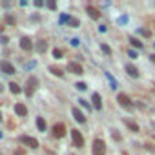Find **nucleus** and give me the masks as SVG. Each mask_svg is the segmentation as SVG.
<instances>
[{"instance_id": "bb28decb", "label": "nucleus", "mask_w": 155, "mask_h": 155, "mask_svg": "<svg viewBox=\"0 0 155 155\" xmlns=\"http://www.w3.org/2000/svg\"><path fill=\"white\" fill-rule=\"evenodd\" d=\"M79 102H81V106H82V108H88V109H89V104H88V101H84V99H81Z\"/></svg>"}, {"instance_id": "6ab92c4d", "label": "nucleus", "mask_w": 155, "mask_h": 155, "mask_svg": "<svg viewBox=\"0 0 155 155\" xmlns=\"http://www.w3.org/2000/svg\"><path fill=\"white\" fill-rule=\"evenodd\" d=\"M9 89H11V93H13V95L20 93V86H18L17 82H11V84H9Z\"/></svg>"}, {"instance_id": "c85d7f7f", "label": "nucleus", "mask_w": 155, "mask_h": 155, "mask_svg": "<svg viewBox=\"0 0 155 155\" xmlns=\"http://www.w3.org/2000/svg\"><path fill=\"white\" fill-rule=\"evenodd\" d=\"M15 155H26V152H24V148H18L17 152H15Z\"/></svg>"}, {"instance_id": "9b49d317", "label": "nucleus", "mask_w": 155, "mask_h": 155, "mask_svg": "<svg viewBox=\"0 0 155 155\" xmlns=\"http://www.w3.org/2000/svg\"><path fill=\"white\" fill-rule=\"evenodd\" d=\"M0 69H2L6 75H13V73H15V68H13L7 60H2V62H0Z\"/></svg>"}, {"instance_id": "b1692460", "label": "nucleus", "mask_w": 155, "mask_h": 155, "mask_svg": "<svg viewBox=\"0 0 155 155\" xmlns=\"http://www.w3.org/2000/svg\"><path fill=\"white\" fill-rule=\"evenodd\" d=\"M106 77H108V81H109V82H111V86H113V88H117V82H115V81H113V77H111V73H106Z\"/></svg>"}, {"instance_id": "f257e3e1", "label": "nucleus", "mask_w": 155, "mask_h": 155, "mask_svg": "<svg viewBox=\"0 0 155 155\" xmlns=\"http://www.w3.org/2000/svg\"><path fill=\"white\" fill-rule=\"evenodd\" d=\"M93 155H106V142L102 139H95L93 142Z\"/></svg>"}, {"instance_id": "f8f14e48", "label": "nucleus", "mask_w": 155, "mask_h": 155, "mask_svg": "<svg viewBox=\"0 0 155 155\" xmlns=\"http://www.w3.org/2000/svg\"><path fill=\"white\" fill-rule=\"evenodd\" d=\"M86 13L89 15V18H93V20H97V18L101 17V11H99L97 7H93V6H86Z\"/></svg>"}, {"instance_id": "39448f33", "label": "nucleus", "mask_w": 155, "mask_h": 155, "mask_svg": "<svg viewBox=\"0 0 155 155\" xmlns=\"http://www.w3.org/2000/svg\"><path fill=\"white\" fill-rule=\"evenodd\" d=\"M68 71L73 73V75H84V68L79 62H69L68 64Z\"/></svg>"}, {"instance_id": "412c9836", "label": "nucleus", "mask_w": 155, "mask_h": 155, "mask_svg": "<svg viewBox=\"0 0 155 155\" xmlns=\"http://www.w3.org/2000/svg\"><path fill=\"white\" fill-rule=\"evenodd\" d=\"M101 49H102L106 55H111V49H109V46H106V44H101Z\"/></svg>"}, {"instance_id": "f3484780", "label": "nucleus", "mask_w": 155, "mask_h": 155, "mask_svg": "<svg viewBox=\"0 0 155 155\" xmlns=\"http://www.w3.org/2000/svg\"><path fill=\"white\" fill-rule=\"evenodd\" d=\"M37 128L40 130V132H46V121H44L42 117H37Z\"/></svg>"}, {"instance_id": "a878e982", "label": "nucleus", "mask_w": 155, "mask_h": 155, "mask_svg": "<svg viewBox=\"0 0 155 155\" xmlns=\"http://www.w3.org/2000/svg\"><path fill=\"white\" fill-rule=\"evenodd\" d=\"M62 55H64V53L60 51V49H55V51H53V57H55V58H60Z\"/></svg>"}, {"instance_id": "4468645a", "label": "nucleus", "mask_w": 155, "mask_h": 155, "mask_svg": "<svg viewBox=\"0 0 155 155\" xmlns=\"http://www.w3.org/2000/svg\"><path fill=\"white\" fill-rule=\"evenodd\" d=\"M126 73L132 79H139V69L135 68V66H132V64H126Z\"/></svg>"}, {"instance_id": "20e7f679", "label": "nucleus", "mask_w": 155, "mask_h": 155, "mask_svg": "<svg viewBox=\"0 0 155 155\" xmlns=\"http://www.w3.org/2000/svg\"><path fill=\"white\" fill-rule=\"evenodd\" d=\"M117 102L121 104L122 108H132V104H133L132 99H130L126 93H119V95H117Z\"/></svg>"}, {"instance_id": "2f4dec72", "label": "nucleus", "mask_w": 155, "mask_h": 155, "mask_svg": "<svg viewBox=\"0 0 155 155\" xmlns=\"http://www.w3.org/2000/svg\"><path fill=\"white\" fill-rule=\"evenodd\" d=\"M130 57H132V58H137V51H133V49H130Z\"/></svg>"}, {"instance_id": "7ed1b4c3", "label": "nucleus", "mask_w": 155, "mask_h": 155, "mask_svg": "<svg viewBox=\"0 0 155 155\" xmlns=\"http://www.w3.org/2000/svg\"><path fill=\"white\" fill-rule=\"evenodd\" d=\"M20 142L26 144V146H29L31 150H37V148H38V141H37V139H33V137H29V135H22V137H20Z\"/></svg>"}, {"instance_id": "393cba45", "label": "nucleus", "mask_w": 155, "mask_h": 155, "mask_svg": "<svg viewBox=\"0 0 155 155\" xmlns=\"http://www.w3.org/2000/svg\"><path fill=\"white\" fill-rule=\"evenodd\" d=\"M75 88H77V89H81V91H84V89H86L88 86H86L84 82H77V86H75Z\"/></svg>"}, {"instance_id": "c756f323", "label": "nucleus", "mask_w": 155, "mask_h": 155, "mask_svg": "<svg viewBox=\"0 0 155 155\" xmlns=\"http://www.w3.org/2000/svg\"><path fill=\"white\" fill-rule=\"evenodd\" d=\"M139 33L144 35V37H150V31H146V29H139Z\"/></svg>"}, {"instance_id": "4be33fe9", "label": "nucleus", "mask_w": 155, "mask_h": 155, "mask_svg": "<svg viewBox=\"0 0 155 155\" xmlns=\"http://www.w3.org/2000/svg\"><path fill=\"white\" fill-rule=\"evenodd\" d=\"M69 26H75V28H79V26H81V22H79L77 18H69Z\"/></svg>"}, {"instance_id": "dca6fc26", "label": "nucleus", "mask_w": 155, "mask_h": 155, "mask_svg": "<svg viewBox=\"0 0 155 155\" xmlns=\"http://www.w3.org/2000/svg\"><path fill=\"white\" fill-rule=\"evenodd\" d=\"M130 44H132L133 48H137V49H141V48H142V42L139 40V38H135V37H130Z\"/></svg>"}, {"instance_id": "6e6552de", "label": "nucleus", "mask_w": 155, "mask_h": 155, "mask_svg": "<svg viewBox=\"0 0 155 155\" xmlns=\"http://www.w3.org/2000/svg\"><path fill=\"white\" fill-rule=\"evenodd\" d=\"M20 48L24 49V51H31L33 49V40L29 37H22L20 38Z\"/></svg>"}, {"instance_id": "473e14b6", "label": "nucleus", "mask_w": 155, "mask_h": 155, "mask_svg": "<svg viewBox=\"0 0 155 155\" xmlns=\"http://www.w3.org/2000/svg\"><path fill=\"white\" fill-rule=\"evenodd\" d=\"M6 22H7V24H15V20H13V17H6Z\"/></svg>"}, {"instance_id": "2eb2a0df", "label": "nucleus", "mask_w": 155, "mask_h": 155, "mask_svg": "<svg viewBox=\"0 0 155 155\" xmlns=\"http://www.w3.org/2000/svg\"><path fill=\"white\" fill-rule=\"evenodd\" d=\"M48 69H49V71H51V73L55 75V77H64V71H62V69L58 68V66H49Z\"/></svg>"}, {"instance_id": "a211bd4d", "label": "nucleus", "mask_w": 155, "mask_h": 155, "mask_svg": "<svg viewBox=\"0 0 155 155\" xmlns=\"http://www.w3.org/2000/svg\"><path fill=\"white\" fill-rule=\"evenodd\" d=\"M48 49V44H46V40H40V42H37V51L38 53H44Z\"/></svg>"}, {"instance_id": "423d86ee", "label": "nucleus", "mask_w": 155, "mask_h": 155, "mask_svg": "<svg viewBox=\"0 0 155 155\" xmlns=\"http://www.w3.org/2000/svg\"><path fill=\"white\" fill-rule=\"evenodd\" d=\"M37 86H38V81L35 77H29L28 79V88H26V95H28V97H31V95L35 93V88H37Z\"/></svg>"}, {"instance_id": "f03ea898", "label": "nucleus", "mask_w": 155, "mask_h": 155, "mask_svg": "<svg viewBox=\"0 0 155 155\" xmlns=\"http://www.w3.org/2000/svg\"><path fill=\"white\" fill-rule=\"evenodd\" d=\"M71 142H73V146H77V148L84 146V137H82V133L79 132V130H73L71 132Z\"/></svg>"}, {"instance_id": "f704fd0d", "label": "nucleus", "mask_w": 155, "mask_h": 155, "mask_svg": "<svg viewBox=\"0 0 155 155\" xmlns=\"http://www.w3.org/2000/svg\"><path fill=\"white\" fill-rule=\"evenodd\" d=\"M2 89H4V88H2V84H0V91H2Z\"/></svg>"}, {"instance_id": "7c9ffc66", "label": "nucleus", "mask_w": 155, "mask_h": 155, "mask_svg": "<svg viewBox=\"0 0 155 155\" xmlns=\"http://www.w3.org/2000/svg\"><path fill=\"white\" fill-rule=\"evenodd\" d=\"M35 6H37V7H42L44 2H42V0H35Z\"/></svg>"}, {"instance_id": "0eeeda50", "label": "nucleus", "mask_w": 155, "mask_h": 155, "mask_svg": "<svg viewBox=\"0 0 155 155\" xmlns=\"http://www.w3.org/2000/svg\"><path fill=\"white\" fill-rule=\"evenodd\" d=\"M64 133H66V126H64L62 122H57V124L53 126V135L60 139V137H64Z\"/></svg>"}, {"instance_id": "c9c22d12", "label": "nucleus", "mask_w": 155, "mask_h": 155, "mask_svg": "<svg viewBox=\"0 0 155 155\" xmlns=\"http://www.w3.org/2000/svg\"><path fill=\"white\" fill-rule=\"evenodd\" d=\"M0 121H2V113H0Z\"/></svg>"}, {"instance_id": "e433bc0d", "label": "nucleus", "mask_w": 155, "mask_h": 155, "mask_svg": "<svg viewBox=\"0 0 155 155\" xmlns=\"http://www.w3.org/2000/svg\"><path fill=\"white\" fill-rule=\"evenodd\" d=\"M0 137H2V132H0Z\"/></svg>"}, {"instance_id": "cd10ccee", "label": "nucleus", "mask_w": 155, "mask_h": 155, "mask_svg": "<svg viewBox=\"0 0 155 155\" xmlns=\"http://www.w3.org/2000/svg\"><path fill=\"white\" fill-rule=\"evenodd\" d=\"M48 7H49V9H55V7H57V4H55L53 0H49V2H48Z\"/></svg>"}, {"instance_id": "9d476101", "label": "nucleus", "mask_w": 155, "mask_h": 155, "mask_svg": "<svg viewBox=\"0 0 155 155\" xmlns=\"http://www.w3.org/2000/svg\"><path fill=\"white\" fill-rule=\"evenodd\" d=\"M15 113H17L18 117H26V115H28V108H26V104H22V102L15 104Z\"/></svg>"}, {"instance_id": "ddd939ff", "label": "nucleus", "mask_w": 155, "mask_h": 155, "mask_svg": "<svg viewBox=\"0 0 155 155\" xmlns=\"http://www.w3.org/2000/svg\"><path fill=\"white\" fill-rule=\"evenodd\" d=\"M91 102H93V108L95 109H102V99L99 93H93L91 95Z\"/></svg>"}, {"instance_id": "5701e85b", "label": "nucleus", "mask_w": 155, "mask_h": 155, "mask_svg": "<svg viewBox=\"0 0 155 155\" xmlns=\"http://www.w3.org/2000/svg\"><path fill=\"white\" fill-rule=\"evenodd\" d=\"M64 22H69V15H66V13L60 15V24H64Z\"/></svg>"}, {"instance_id": "aec40b11", "label": "nucleus", "mask_w": 155, "mask_h": 155, "mask_svg": "<svg viewBox=\"0 0 155 155\" xmlns=\"http://www.w3.org/2000/svg\"><path fill=\"white\" fill-rule=\"evenodd\" d=\"M126 126H128L130 130H132V132H135V133L139 132V126H137L135 122H132V121H126Z\"/></svg>"}, {"instance_id": "72a5a7b5", "label": "nucleus", "mask_w": 155, "mask_h": 155, "mask_svg": "<svg viewBox=\"0 0 155 155\" xmlns=\"http://www.w3.org/2000/svg\"><path fill=\"white\" fill-rule=\"evenodd\" d=\"M150 58H152V60H153V62H155V55H152V57H150Z\"/></svg>"}, {"instance_id": "1a4fd4ad", "label": "nucleus", "mask_w": 155, "mask_h": 155, "mask_svg": "<svg viewBox=\"0 0 155 155\" xmlns=\"http://www.w3.org/2000/svg\"><path fill=\"white\" fill-rule=\"evenodd\" d=\"M71 113H73V119H75V121H77L79 124H84V122H86V117H84V113H82L79 108H73V109H71Z\"/></svg>"}]
</instances>
